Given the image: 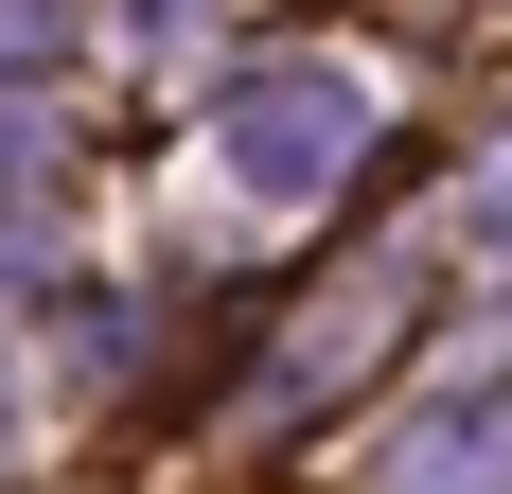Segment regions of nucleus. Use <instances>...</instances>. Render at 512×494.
I'll return each instance as SVG.
<instances>
[{
    "label": "nucleus",
    "mask_w": 512,
    "mask_h": 494,
    "mask_svg": "<svg viewBox=\"0 0 512 494\" xmlns=\"http://www.w3.org/2000/svg\"><path fill=\"white\" fill-rule=\"evenodd\" d=\"M354 124H371L354 71H265V89H230V124H212V142H230V177H248V195H318V177L354 159Z\"/></svg>",
    "instance_id": "obj_1"
},
{
    "label": "nucleus",
    "mask_w": 512,
    "mask_h": 494,
    "mask_svg": "<svg viewBox=\"0 0 512 494\" xmlns=\"http://www.w3.org/2000/svg\"><path fill=\"white\" fill-rule=\"evenodd\" d=\"M477 424H495V389H460V424H424V442L389 459V494H495V459H477Z\"/></svg>",
    "instance_id": "obj_2"
}]
</instances>
